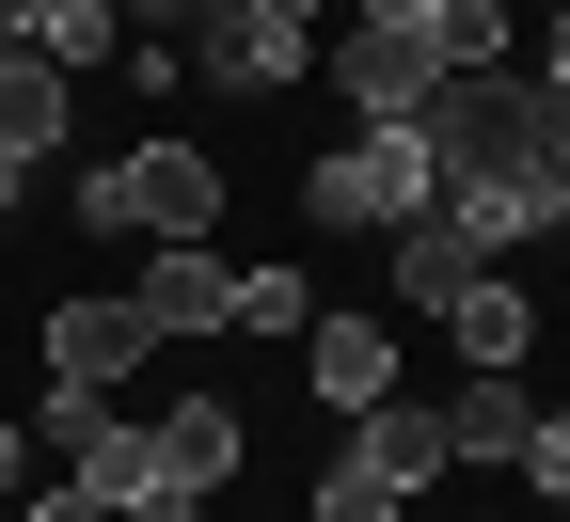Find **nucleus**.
Listing matches in <instances>:
<instances>
[{"mask_svg":"<svg viewBox=\"0 0 570 522\" xmlns=\"http://www.w3.org/2000/svg\"><path fill=\"white\" fill-rule=\"evenodd\" d=\"M412 142H428L444 190H539V63H460L412 111Z\"/></svg>","mask_w":570,"mask_h":522,"instance_id":"obj_1","label":"nucleus"},{"mask_svg":"<svg viewBox=\"0 0 570 522\" xmlns=\"http://www.w3.org/2000/svg\"><path fill=\"white\" fill-rule=\"evenodd\" d=\"M142 32H175V63L223 80V96H285L317 63V17H302V0H190V17H142Z\"/></svg>","mask_w":570,"mask_h":522,"instance_id":"obj_2","label":"nucleus"},{"mask_svg":"<svg viewBox=\"0 0 570 522\" xmlns=\"http://www.w3.org/2000/svg\"><path fill=\"white\" fill-rule=\"evenodd\" d=\"M80 221L96 238H206L223 221V159L206 142H127V159L80 175Z\"/></svg>","mask_w":570,"mask_h":522,"instance_id":"obj_3","label":"nucleus"},{"mask_svg":"<svg viewBox=\"0 0 570 522\" xmlns=\"http://www.w3.org/2000/svg\"><path fill=\"white\" fill-rule=\"evenodd\" d=\"M428 190H444V175H428L412 127H348L333 159L302 175V221H333V238H396V221H428Z\"/></svg>","mask_w":570,"mask_h":522,"instance_id":"obj_4","label":"nucleus"},{"mask_svg":"<svg viewBox=\"0 0 570 522\" xmlns=\"http://www.w3.org/2000/svg\"><path fill=\"white\" fill-rule=\"evenodd\" d=\"M444 80H460V63H428V48H412V32H381V17H348V48H333V96L365 111V127H412Z\"/></svg>","mask_w":570,"mask_h":522,"instance_id":"obj_5","label":"nucleus"},{"mask_svg":"<svg viewBox=\"0 0 570 522\" xmlns=\"http://www.w3.org/2000/svg\"><path fill=\"white\" fill-rule=\"evenodd\" d=\"M539 427H554V412L523 396V364H475V381L444 396V460H491V475H523V460H539Z\"/></svg>","mask_w":570,"mask_h":522,"instance_id":"obj_6","label":"nucleus"},{"mask_svg":"<svg viewBox=\"0 0 570 522\" xmlns=\"http://www.w3.org/2000/svg\"><path fill=\"white\" fill-rule=\"evenodd\" d=\"M127 364H159V317H142V285H127V302H63V317H48V381L111 396Z\"/></svg>","mask_w":570,"mask_h":522,"instance_id":"obj_7","label":"nucleus"},{"mask_svg":"<svg viewBox=\"0 0 570 522\" xmlns=\"http://www.w3.org/2000/svg\"><path fill=\"white\" fill-rule=\"evenodd\" d=\"M381 269H396V302H412V317H444L460 285H491L475 221H444V206H428V221H396V238H381Z\"/></svg>","mask_w":570,"mask_h":522,"instance_id":"obj_8","label":"nucleus"},{"mask_svg":"<svg viewBox=\"0 0 570 522\" xmlns=\"http://www.w3.org/2000/svg\"><path fill=\"white\" fill-rule=\"evenodd\" d=\"M142 317L159 333H238V269L206 238H159V269H142Z\"/></svg>","mask_w":570,"mask_h":522,"instance_id":"obj_9","label":"nucleus"},{"mask_svg":"<svg viewBox=\"0 0 570 522\" xmlns=\"http://www.w3.org/2000/svg\"><path fill=\"white\" fill-rule=\"evenodd\" d=\"M348 475H381V491H428V475H444V412H428V396H381V412H348Z\"/></svg>","mask_w":570,"mask_h":522,"instance_id":"obj_10","label":"nucleus"},{"mask_svg":"<svg viewBox=\"0 0 570 522\" xmlns=\"http://www.w3.org/2000/svg\"><path fill=\"white\" fill-rule=\"evenodd\" d=\"M365 17L412 32L428 63H508V17H523V0H365Z\"/></svg>","mask_w":570,"mask_h":522,"instance_id":"obj_11","label":"nucleus"},{"mask_svg":"<svg viewBox=\"0 0 570 522\" xmlns=\"http://www.w3.org/2000/svg\"><path fill=\"white\" fill-rule=\"evenodd\" d=\"M63 475H80L96 506H127V522H142V506H175V491H159V427H127V412L63 443Z\"/></svg>","mask_w":570,"mask_h":522,"instance_id":"obj_12","label":"nucleus"},{"mask_svg":"<svg viewBox=\"0 0 570 522\" xmlns=\"http://www.w3.org/2000/svg\"><path fill=\"white\" fill-rule=\"evenodd\" d=\"M302 364H317V396H333V412H381V396H396V333H381V317H317Z\"/></svg>","mask_w":570,"mask_h":522,"instance_id":"obj_13","label":"nucleus"},{"mask_svg":"<svg viewBox=\"0 0 570 522\" xmlns=\"http://www.w3.org/2000/svg\"><path fill=\"white\" fill-rule=\"evenodd\" d=\"M223 475H238V412H223V396H175V412H159V491L206 506Z\"/></svg>","mask_w":570,"mask_h":522,"instance_id":"obj_14","label":"nucleus"},{"mask_svg":"<svg viewBox=\"0 0 570 522\" xmlns=\"http://www.w3.org/2000/svg\"><path fill=\"white\" fill-rule=\"evenodd\" d=\"M444 333H460V364H523V348H539V302L491 269V285H460V302H444Z\"/></svg>","mask_w":570,"mask_h":522,"instance_id":"obj_15","label":"nucleus"},{"mask_svg":"<svg viewBox=\"0 0 570 522\" xmlns=\"http://www.w3.org/2000/svg\"><path fill=\"white\" fill-rule=\"evenodd\" d=\"M32 48L80 80V63H111V48H127V0H32Z\"/></svg>","mask_w":570,"mask_h":522,"instance_id":"obj_16","label":"nucleus"},{"mask_svg":"<svg viewBox=\"0 0 570 522\" xmlns=\"http://www.w3.org/2000/svg\"><path fill=\"white\" fill-rule=\"evenodd\" d=\"M238 333H317V285H302V254H285V269H238Z\"/></svg>","mask_w":570,"mask_h":522,"instance_id":"obj_17","label":"nucleus"},{"mask_svg":"<svg viewBox=\"0 0 570 522\" xmlns=\"http://www.w3.org/2000/svg\"><path fill=\"white\" fill-rule=\"evenodd\" d=\"M539 221H570V80L539 63Z\"/></svg>","mask_w":570,"mask_h":522,"instance_id":"obj_18","label":"nucleus"},{"mask_svg":"<svg viewBox=\"0 0 570 522\" xmlns=\"http://www.w3.org/2000/svg\"><path fill=\"white\" fill-rule=\"evenodd\" d=\"M317 522H412V491H381V475L333 460V475H317Z\"/></svg>","mask_w":570,"mask_h":522,"instance_id":"obj_19","label":"nucleus"},{"mask_svg":"<svg viewBox=\"0 0 570 522\" xmlns=\"http://www.w3.org/2000/svg\"><path fill=\"white\" fill-rule=\"evenodd\" d=\"M523 491H539V506H554V522H570V412H554V427H539V460H523Z\"/></svg>","mask_w":570,"mask_h":522,"instance_id":"obj_20","label":"nucleus"},{"mask_svg":"<svg viewBox=\"0 0 570 522\" xmlns=\"http://www.w3.org/2000/svg\"><path fill=\"white\" fill-rule=\"evenodd\" d=\"M32 522H127V506H96L80 475H63V491H32Z\"/></svg>","mask_w":570,"mask_h":522,"instance_id":"obj_21","label":"nucleus"},{"mask_svg":"<svg viewBox=\"0 0 570 522\" xmlns=\"http://www.w3.org/2000/svg\"><path fill=\"white\" fill-rule=\"evenodd\" d=\"M17 475H32V443H17V427H0V491H17Z\"/></svg>","mask_w":570,"mask_h":522,"instance_id":"obj_22","label":"nucleus"},{"mask_svg":"<svg viewBox=\"0 0 570 522\" xmlns=\"http://www.w3.org/2000/svg\"><path fill=\"white\" fill-rule=\"evenodd\" d=\"M142 522H190V506H142Z\"/></svg>","mask_w":570,"mask_h":522,"instance_id":"obj_23","label":"nucleus"},{"mask_svg":"<svg viewBox=\"0 0 570 522\" xmlns=\"http://www.w3.org/2000/svg\"><path fill=\"white\" fill-rule=\"evenodd\" d=\"M539 17H570V0H539Z\"/></svg>","mask_w":570,"mask_h":522,"instance_id":"obj_24","label":"nucleus"},{"mask_svg":"<svg viewBox=\"0 0 570 522\" xmlns=\"http://www.w3.org/2000/svg\"><path fill=\"white\" fill-rule=\"evenodd\" d=\"M159 17H190V0H159Z\"/></svg>","mask_w":570,"mask_h":522,"instance_id":"obj_25","label":"nucleus"}]
</instances>
